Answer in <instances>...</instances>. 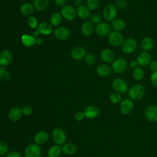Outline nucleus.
<instances>
[{
    "label": "nucleus",
    "instance_id": "1",
    "mask_svg": "<svg viewBox=\"0 0 157 157\" xmlns=\"http://www.w3.org/2000/svg\"><path fill=\"white\" fill-rule=\"evenodd\" d=\"M145 94L144 86L139 83L132 85L128 90V96L131 100L139 101L142 99Z\"/></svg>",
    "mask_w": 157,
    "mask_h": 157
},
{
    "label": "nucleus",
    "instance_id": "2",
    "mask_svg": "<svg viewBox=\"0 0 157 157\" xmlns=\"http://www.w3.org/2000/svg\"><path fill=\"white\" fill-rule=\"evenodd\" d=\"M112 89L120 94H124L128 91V85L126 82L121 78H114L111 83Z\"/></svg>",
    "mask_w": 157,
    "mask_h": 157
},
{
    "label": "nucleus",
    "instance_id": "3",
    "mask_svg": "<svg viewBox=\"0 0 157 157\" xmlns=\"http://www.w3.org/2000/svg\"><path fill=\"white\" fill-rule=\"evenodd\" d=\"M128 62L123 58H118L111 63V69L114 72L117 74H121L124 72L128 68Z\"/></svg>",
    "mask_w": 157,
    "mask_h": 157
},
{
    "label": "nucleus",
    "instance_id": "4",
    "mask_svg": "<svg viewBox=\"0 0 157 157\" xmlns=\"http://www.w3.org/2000/svg\"><path fill=\"white\" fill-rule=\"evenodd\" d=\"M108 42L113 47H121L124 42V37L120 32L112 31L108 35Z\"/></svg>",
    "mask_w": 157,
    "mask_h": 157
},
{
    "label": "nucleus",
    "instance_id": "5",
    "mask_svg": "<svg viewBox=\"0 0 157 157\" xmlns=\"http://www.w3.org/2000/svg\"><path fill=\"white\" fill-rule=\"evenodd\" d=\"M137 42L136 39L132 37H129L123 42L121 49L123 53L125 54H131L133 53L137 48Z\"/></svg>",
    "mask_w": 157,
    "mask_h": 157
},
{
    "label": "nucleus",
    "instance_id": "6",
    "mask_svg": "<svg viewBox=\"0 0 157 157\" xmlns=\"http://www.w3.org/2000/svg\"><path fill=\"white\" fill-rule=\"evenodd\" d=\"M117 13V8L115 5L110 4L105 6L103 9L102 16L105 20L112 21L116 18Z\"/></svg>",
    "mask_w": 157,
    "mask_h": 157
},
{
    "label": "nucleus",
    "instance_id": "7",
    "mask_svg": "<svg viewBox=\"0 0 157 157\" xmlns=\"http://www.w3.org/2000/svg\"><path fill=\"white\" fill-rule=\"evenodd\" d=\"M52 137L55 143L58 145L64 144L67 138L65 132L59 128H55L52 130Z\"/></svg>",
    "mask_w": 157,
    "mask_h": 157
},
{
    "label": "nucleus",
    "instance_id": "8",
    "mask_svg": "<svg viewBox=\"0 0 157 157\" xmlns=\"http://www.w3.org/2000/svg\"><path fill=\"white\" fill-rule=\"evenodd\" d=\"M60 13L65 20L72 21L74 20L77 16L76 9L72 6L65 5L61 9Z\"/></svg>",
    "mask_w": 157,
    "mask_h": 157
},
{
    "label": "nucleus",
    "instance_id": "9",
    "mask_svg": "<svg viewBox=\"0 0 157 157\" xmlns=\"http://www.w3.org/2000/svg\"><path fill=\"white\" fill-rule=\"evenodd\" d=\"M42 150L37 144H30L25 150V157H40Z\"/></svg>",
    "mask_w": 157,
    "mask_h": 157
},
{
    "label": "nucleus",
    "instance_id": "10",
    "mask_svg": "<svg viewBox=\"0 0 157 157\" xmlns=\"http://www.w3.org/2000/svg\"><path fill=\"white\" fill-rule=\"evenodd\" d=\"M136 60L139 66L142 67H145L148 66L152 61V56L148 52L143 51L138 55Z\"/></svg>",
    "mask_w": 157,
    "mask_h": 157
},
{
    "label": "nucleus",
    "instance_id": "11",
    "mask_svg": "<svg viewBox=\"0 0 157 157\" xmlns=\"http://www.w3.org/2000/svg\"><path fill=\"white\" fill-rule=\"evenodd\" d=\"M111 29L112 28L110 24L106 22H101L96 26L94 31L98 36L100 37H104L110 34L112 31Z\"/></svg>",
    "mask_w": 157,
    "mask_h": 157
},
{
    "label": "nucleus",
    "instance_id": "12",
    "mask_svg": "<svg viewBox=\"0 0 157 157\" xmlns=\"http://www.w3.org/2000/svg\"><path fill=\"white\" fill-rule=\"evenodd\" d=\"M134 102L131 99H123L120 104V109L121 112L124 115L129 114L133 110Z\"/></svg>",
    "mask_w": 157,
    "mask_h": 157
},
{
    "label": "nucleus",
    "instance_id": "13",
    "mask_svg": "<svg viewBox=\"0 0 157 157\" xmlns=\"http://www.w3.org/2000/svg\"><path fill=\"white\" fill-rule=\"evenodd\" d=\"M100 57L102 61L105 64L112 63L115 60V53L110 48H104L101 50L100 53Z\"/></svg>",
    "mask_w": 157,
    "mask_h": 157
},
{
    "label": "nucleus",
    "instance_id": "14",
    "mask_svg": "<svg viewBox=\"0 0 157 157\" xmlns=\"http://www.w3.org/2000/svg\"><path fill=\"white\" fill-rule=\"evenodd\" d=\"M55 37L61 40H64L69 38L70 36L69 29L64 26H58L54 31Z\"/></svg>",
    "mask_w": 157,
    "mask_h": 157
},
{
    "label": "nucleus",
    "instance_id": "15",
    "mask_svg": "<svg viewBox=\"0 0 157 157\" xmlns=\"http://www.w3.org/2000/svg\"><path fill=\"white\" fill-rule=\"evenodd\" d=\"M12 60V53L9 50H4L0 53V66L9 65Z\"/></svg>",
    "mask_w": 157,
    "mask_h": 157
},
{
    "label": "nucleus",
    "instance_id": "16",
    "mask_svg": "<svg viewBox=\"0 0 157 157\" xmlns=\"http://www.w3.org/2000/svg\"><path fill=\"white\" fill-rule=\"evenodd\" d=\"M86 54L85 48L81 46H77L74 47L71 52V57L75 60H80L85 58Z\"/></svg>",
    "mask_w": 157,
    "mask_h": 157
},
{
    "label": "nucleus",
    "instance_id": "17",
    "mask_svg": "<svg viewBox=\"0 0 157 157\" xmlns=\"http://www.w3.org/2000/svg\"><path fill=\"white\" fill-rule=\"evenodd\" d=\"M145 117L147 119L152 122L157 121V105H150L145 110Z\"/></svg>",
    "mask_w": 157,
    "mask_h": 157
},
{
    "label": "nucleus",
    "instance_id": "18",
    "mask_svg": "<svg viewBox=\"0 0 157 157\" xmlns=\"http://www.w3.org/2000/svg\"><path fill=\"white\" fill-rule=\"evenodd\" d=\"M22 110L18 107H14L10 109L8 113V117L12 121H17L22 117Z\"/></svg>",
    "mask_w": 157,
    "mask_h": 157
},
{
    "label": "nucleus",
    "instance_id": "19",
    "mask_svg": "<svg viewBox=\"0 0 157 157\" xmlns=\"http://www.w3.org/2000/svg\"><path fill=\"white\" fill-rule=\"evenodd\" d=\"M83 113L85 117L89 119H93L99 115V110L95 105H90L85 107Z\"/></svg>",
    "mask_w": 157,
    "mask_h": 157
},
{
    "label": "nucleus",
    "instance_id": "20",
    "mask_svg": "<svg viewBox=\"0 0 157 157\" xmlns=\"http://www.w3.org/2000/svg\"><path fill=\"white\" fill-rule=\"evenodd\" d=\"M95 30L94 24L91 21H86L81 26V32L85 36H90L93 34Z\"/></svg>",
    "mask_w": 157,
    "mask_h": 157
},
{
    "label": "nucleus",
    "instance_id": "21",
    "mask_svg": "<svg viewBox=\"0 0 157 157\" xmlns=\"http://www.w3.org/2000/svg\"><path fill=\"white\" fill-rule=\"evenodd\" d=\"M37 31L39 33V34H42L43 35H49L52 33L53 28L51 24L43 21L37 25Z\"/></svg>",
    "mask_w": 157,
    "mask_h": 157
},
{
    "label": "nucleus",
    "instance_id": "22",
    "mask_svg": "<svg viewBox=\"0 0 157 157\" xmlns=\"http://www.w3.org/2000/svg\"><path fill=\"white\" fill-rule=\"evenodd\" d=\"M77 15L82 20H87L90 17V10L86 6L80 5L76 9Z\"/></svg>",
    "mask_w": 157,
    "mask_h": 157
},
{
    "label": "nucleus",
    "instance_id": "23",
    "mask_svg": "<svg viewBox=\"0 0 157 157\" xmlns=\"http://www.w3.org/2000/svg\"><path fill=\"white\" fill-rule=\"evenodd\" d=\"M48 139L49 136L48 133L44 131H39L34 137V140L37 145H42L45 144L48 141Z\"/></svg>",
    "mask_w": 157,
    "mask_h": 157
},
{
    "label": "nucleus",
    "instance_id": "24",
    "mask_svg": "<svg viewBox=\"0 0 157 157\" xmlns=\"http://www.w3.org/2000/svg\"><path fill=\"white\" fill-rule=\"evenodd\" d=\"M153 46L154 42L150 37H144L140 40V47L144 51L149 52L153 48Z\"/></svg>",
    "mask_w": 157,
    "mask_h": 157
},
{
    "label": "nucleus",
    "instance_id": "25",
    "mask_svg": "<svg viewBox=\"0 0 157 157\" xmlns=\"http://www.w3.org/2000/svg\"><path fill=\"white\" fill-rule=\"evenodd\" d=\"M96 71L99 76L105 77L110 74L112 69L111 67L109 66L107 64H101L96 67Z\"/></svg>",
    "mask_w": 157,
    "mask_h": 157
},
{
    "label": "nucleus",
    "instance_id": "26",
    "mask_svg": "<svg viewBox=\"0 0 157 157\" xmlns=\"http://www.w3.org/2000/svg\"><path fill=\"white\" fill-rule=\"evenodd\" d=\"M110 26L113 29V31H123L126 27V23L125 21L121 18H115L112 20L110 23Z\"/></svg>",
    "mask_w": 157,
    "mask_h": 157
},
{
    "label": "nucleus",
    "instance_id": "27",
    "mask_svg": "<svg viewBox=\"0 0 157 157\" xmlns=\"http://www.w3.org/2000/svg\"><path fill=\"white\" fill-rule=\"evenodd\" d=\"M21 42L24 46L31 47L36 44V38L31 35L25 34L21 36Z\"/></svg>",
    "mask_w": 157,
    "mask_h": 157
},
{
    "label": "nucleus",
    "instance_id": "28",
    "mask_svg": "<svg viewBox=\"0 0 157 157\" xmlns=\"http://www.w3.org/2000/svg\"><path fill=\"white\" fill-rule=\"evenodd\" d=\"M49 4V0H34L33 5L35 9L39 11H43L47 9Z\"/></svg>",
    "mask_w": 157,
    "mask_h": 157
},
{
    "label": "nucleus",
    "instance_id": "29",
    "mask_svg": "<svg viewBox=\"0 0 157 157\" xmlns=\"http://www.w3.org/2000/svg\"><path fill=\"white\" fill-rule=\"evenodd\" d=\"M34 7L33 5L29 2H25L20 7V12L23 15H29L34 12Z\"/></svg>",
    "mask_w": 157,
    "mask_h": 157
},
{
    "label": "nucleus",
    "instance_id": "30",
    "mask_svg": "<svg viewBox=\"0 0 157 157\" xmlns=\"http://www.w3.org/2000/svg\"><path fill=\"white\" fill-rule=\"evenodd\" d=\"M77 151V147L75 145L71 143H66L63 145L61 147V151L66 155L74 154Z\"/></svg>",
    "mask_w": 157,
    "mask_h": 157
},
{
    "label": "nucleus",
    "instance_id": "31",
    "mask_svg": "<svg viewBox=\"0 0 157 157\" xmlns=\"http://www.w3.org/2000/svg\"><path fill=\"white\" fill-rule=\"evenodd\" d=\"M132 75L133 78L136 81H140L142 80L145 75V72L143 67L138 66L134 69L132 72Z\"/></svg>",
    "mask_w": 157,
    "mask_h": 157
},
{
    "label": "nucleus",
    "instance_id": "32",
    "mask_svg": "<svg viewBox=\"0 0 157 157\" xmlns=\"http://www.w3.org/2000/svg\"><path fill=\"white\" fill-rule=\"evenodd\" d=\"M50 23L52 26H59L62 21V15L60 12H56L52 14L50 18Z\"/></svg>",
    "mask_w": 157,
    "mask_h": 157
},
{
    "label": "nucleus",
    "instance_id": "33",
    "mask_svg": "<svg viewBox=\"0 0 157 157\" xmlns=\"http://www.w3.org/2000/svg\"><path fill=\"white\" fill-rule=\"evenodd\" d=\"M61 152V148L58 145L52 146L48 150V157H58Z\"/></svg>",
    "mask_w": 157,
    "mask_h": 157
},
{
    "label": "nucleus",
    "instance_id": "34",
    "mask_svg": "<svg viewBox=\"0 0 157 157\" xmlns=\"http://www.w3.org/2000/svg\"><path fill=\"white\" fill-rule=\"evenodd\" d=\"M109 99L110 102L113 104H118L120 103L121 101L123 100L121 94L118 93L117 92H114L110 94L109 96Z\"/></svg>",
    "mask_w": 157,
    "mask_h": 157
},
{
    "label": "nucleus",
    "instance_id": "35",
    "mask_svg": "<svg viewBox=\"0 0 157 157\" xmlns=\"http://www.w3.org/2000/svg\"><path fill=\"white\" fill-rule=\"evenodd\" d=\"M85 62L89 66H92L96 63V56L92 53H88L86 54L85 58Z\"/></svg>",
    "mask_w": 157,
    "mask_h": 157
},
{
    "label": "nucleus",
    "instance_id": "36",
    "mask_svg": "<svg viewBox=\"0 0 157 157\" xmlns=\"http://www.w3.org/2000/svg\"><path fill=\"white\" fill-rule=\"evenodd\" d=\"M99 0H86V7L90 10H94L99 6Z\"/></svg>",
    "mask_w": 157,
    "mask_h": 157
},
{
    "label": "nucleus",
    "instance_id": "37",
    "mask_svg": "<svg viewBox=\"0 0 157 157\" xmlns=\"http://www.w3.org/2000/svg\"><path fill=\"white\" fill-rule=\"evenodd\" d=\"M10 72L5 67H0V79L7 80L10 78Z\"/></svg>",
    "mask_w": 157,
    "mask_h": 157
},
{
    "label": "nucleus",
    "instance_id": "38",
    "mask_svg": "<svg viewBox=\"0 0 157 157\" xmlns=\"http://www.w3.org/2000/svg\"><path fill=\"white\" fill-rule=\"evenodd\" d=\"M28 25L30 26V28H31L32 29L37 28V25H38L37 20L34 16H30L29 17H28Z\"/></svg>",
    "mask_w": 157,
    "mask_h": 157
},
{
    "label": "nucleus",
    "instance_id": "39",
    "mask_svg": "<svg viewBox=\"0 0 157 157\" xmlns=\"http://www.w3.org/2000/svg\"><path fill=\"white\" fill-rule=\"evenodd\" d=\"M9 147L5 142H0V155H4L7 153Z\"/></svg>",
    "mask_w": 157,
    "mask_h": 157
},
{
    "label": "nucleus",
    "instance_id": "40",
    "mask_svg": "<svg viewBox=\"0 0 157 157\" xmlns=\"http://www.w3.org/2000/svg\"><path fill=\"white\" fill-rule=\"evenodd\" d=\"M128 6V2L126 0H117L115 2V6L117 9H123Z\"/></svg>",
    "mask_w": 157,
    "mask_h": 157
},
{
    "label": "nucleus",
    "instance_id": "41",
    "mask_svg": "<svg viewBox=\"0 0 157 157\" xmlns=\"http://www.w3.org/2000/svg\"><path fill=\"white\" fill-rule=\"evenodd\" d=\"M102 21V17L99 14H94L91 16V21L93 24L98 25L100 23H101Z\"/></svg>",
    "mask_w": 157,
    "mask_h": 157
},
{
    "label": "nucleus",
    "instance_id": "42",
    "mask_svg": "<svg viewBox=\"0 0 157 157\" xmlns=\"http://www.w3.org/2000/svg\"><path fill=\"white\" fill-rule=\"evenodd\" d=\"M22 113L26 116L30 115L33 112V109L29 105H25L22 109Z\"/></svg>",
    "mask_w": 157,
    "mask_h": 157
},
{
    "label": "nucleus",
    "instance_id": "43",
    "mask_svg": "<svg viewBox=\"0 0 157 157\" xmlns=\"http://www.w3.org/2000/svg\"><path fill=\"white\" fill-rule=\"evenodd\" d=\"M150 79L151 83L157 88V72H151L150 76Z\"/></svg>",
    "mask_w": 157,
    "mask_h": 157
},
{
    "label": "nucleus",
    "instance_id": "44",
    "mask_svg": "<svg viewBox=\"0 0 157 157\" xmlns=\"http://www.w3.org/2000/svg\"><path fill=\"white\" fill-rule=\"evenodd\" d=\"M148 67L151 72H157V61L155 60H152L149 64Z\"/></svg>",
    "mask_w": 157,
    "mask_h": 157
},
{
    "label": "nucleus",
    "instance_id": "45",
    "mask_svg": "<svg viewBox=\"0 0 157 157\" xmlns=\"http://www.w3.org/2000/svg\"><path fill=\"white\" fill-rule=\"evenodd\" d=\"M85 117V116L83 112H78L74 115V118L77 121H80L83 120Z\"/></svg>",
    "mask_w": 157,
    "mask_h": 157
},
{
    "label": "nucleus",
    "instance_id": "46",
    "mask_svg": "<svg viewBox=\"0 0 157 157\" xmlns=\"http://www.w3.org/2000/svg\"><path fill=\"white\" fill-rule=\"evenodd\" d=\"M6 157H21V155L19 151H12L7 153Z\"/></svg>",
    "mask_w": 157,
    "mask_h": 157
},
{
    "label": "nucleus",
    "instance_id": "47",
    "mask_svg": "<svg viewBox=\"0 0 157 157\" xmlns=\"http://www.w3.org/2000/svg\"><path fill=\"white\" fill-rule=\"evenodd\" d=\"M128 66H129L130 68L134 69L136 68L137 67H138L139 64H138V63H137V60L136 59V60H131V61L129 63Z\"/></svg>",
    "mask_w": 157,
    "mask_h": 157
},
{
    "label": "nucleus",
    "instance_id": "48",
    "mask_svg": "<svg viewBox=\"0 0 157 157\" xmlns=\"http://www.w3.org/2000/svg\"><path fill=\"white\" fill-rule=\"evenodd\" d=\"M67 0H55V4L58 6H64L67 2Z\"/></svg>",
    "mask_w": 157,
    "mask_h": 157
},
{
    "label": "nucleus",
    "instance_id": "49",
    "mask_svg": "<svg viewBox=\"0 0 157 157\" xmlns=\"http://www.w3.org/2000/svg\"><path fill=\"white\" fill-rule=\"evenodd\" d=\"M42 43V39L40 38H36V44L40 45Z\"/></svg>",
    "mask_w": 157,
    "mask_h": 157
},
{
    "label": "nucleus",
    "instance_id": "50",
    "mask_svg": "<svg viewBox=\"0 0 157 157\" xmlns=\"http://www.w3.org/2000/svg\"><path fill=\"white\" fill-rule=\"evenodd\" d=\"M82 0H74V4L75 6H79L80 5H82Z\"/></svg>",
    "mask_w": 157,
    "mask_h": 157
},
{
    "label": "nucleus",
    "instance_id": "51",
    "mask_svg": "<svg viewBox=\"0 0 157 157\" xmlns=\"http://www.w3.org/2000/svg\"><path fill=\"white\" fill-rule=\"evenodd\" d=\"M39 33L37 31H34V32L33 33V36L34 37H35L36 39L37 38V37L39 36Z\"/></svg>",
    "mask_w": 157,
    "mask_h": 157
}]
</instances>
